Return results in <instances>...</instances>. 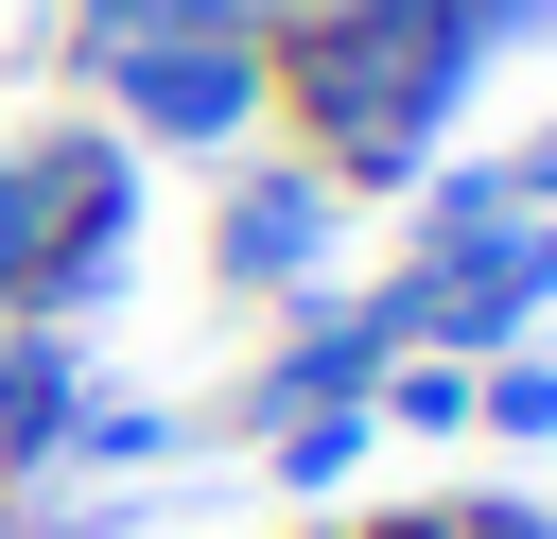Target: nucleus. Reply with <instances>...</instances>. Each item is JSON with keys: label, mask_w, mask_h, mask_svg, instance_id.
Wrapping results in <instances>:
<instances>
[{"label": "nucleus", "mask_w": 557, "mask_h": 539, "mask_svg": "<svg viewBox=\"0 0 557 539\" xmlns=\"http://www.w3.org/2000/svg\"><path fill=\"white\" fill-rule=\"evenodd\" d=\"M261 452H278V487H348L366 469V417L331 400V417H261Z\"/></svg>", "instance_id": "nucleus-5"}, {"label": "nucleus", "mask_w": 557, "mask_h": 539, "mask_svg": "<svg viewBox=\"0 0 557 539\" xmlns=\"http://www.w3.org/2000/svg\"><path fill=\"white\" fill-rule=\"evenodd\" d=\"M366 383H383V330H366V313H313V330L244 383V417H331V400H366Z\"/></svg>", "instance_id": "nucleus-2"}, {"label": "nucleus", "mask_w": 557, "mask_h": 539, "mask_svg": "<svg viewBox=\"0 0 557 539\" xmlns=\"http://www.w3.org/2000/svg\"><path fill=\"white\" fill-rule=\"evenodd\" d=\"M313 261H331V191H313V174H261V191L226 209V278L261 296V278H313Z\"/></svg>", "instance_id": "nucleus-3"}, {"label": "nucleus", "mask_w": 557, "mask_h": 539, "mask_svg": "<svg viewBox=\"0 0 557 539\" xmlns=\"http://www.w3.org/2000/svg\"><path fill=\"white\" fill-rule=\"evenodd\" d=\"M87 52H104V87L139 104V122H174V139H209V122H244V52H226V17H191V0H87Z\"/></svg>", "instance_id": "nucleus-1"}, {"label": "nucleus", "mask_w": 557, "mask_h": 539, "mask_svg": "<svg viewBox=\"0 0 557 539\" xmlns=\"http://www.w3.org/2000/svg\"><path fill=\"white\" fill-rule=\"evenodd\" d=\"M470 417H487V435H557V365H487Z\"/></svg>", "instance_id": "nucleus-7"}, {"label": "nucleus", "mask_w": 557, "mask_h": 539, "mask_svg": "<svg viewBox=\"0 0 557 539\" xmlns=\"http://www.w3.org/2000/svg\"><path fill=\"white\" fill-rule=\"evenodd\" d=\"M70 452H87V469H157L174 417H157V400H104V417H70Z\"/></svg>", "instance_id": "nucleus-6"}, {"label": "nucleus", "mask_w": 557, "mask_h": 539, "mask_svg": "<svg viewBox=\"0 0 557 539\" xmlns=\"http://www.w3.org/2000/svg\"><path fill=\"white\" fill-rule=\"evenodd\" d=\"M70 417H87V400H70V348H52V330H17V348H0V487H17V469H52V452H70Z\"/></svg>", "instance_id": "nucleus-4"}]
</instances>
